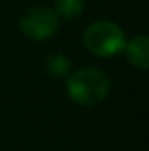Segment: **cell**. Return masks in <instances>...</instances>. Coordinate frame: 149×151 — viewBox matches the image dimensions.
<instances>
[{
  "mask_svg": "<svg viewBox=\"0 0 149 151\" xmlns=\"http://www.w3.org/2000/svg\"><path fill=\"white\" fill-rule=\"evenodd\" d=\"M65 90L69 99L84 107L104 102L111 91V77L102 69L81 67L65 77Z\"/></svg>",
  "mask_w": 149,
  "mask_h": 151,
  "instance_id": "obj_1",
  "label": "cell"
},
{
  "mask_svg": "<svg viewBox=\"0 0 149 151\" xmlns=\"http://www.w3.org/2000/svg\"><path fill=\"white\" fill-rule=\"evenodd\" d=\"M82 42L91 55L100 58H112L123 51L126 35L117 23L109 19H98L88 25L82 34Z\"/></svg>",
  "mask_w": 149,
  "mask_h": 151,
  "instance_id": "obj_2",
  "label": "cell"
},
{
  "mask_svg": "<svg viewBox=\"0 0 149 151\" xmlns=\"http://www.w3.org/2000/svg\"><path fill=\"white\" fill-rule=\"evenodd\" d=\"M19 28L32 40H47L60 30V18L51 7L35 5L21 16Z\"/></svg>",
  "mask_w": 149,
  "mask_h": 151,
  "instance_id": "obj_3",
  "label": "cell"
},
{
  "mask_svg": "<svg viewBox=\"0 0 149 151\" xmlns=\"http://www.w3.org/2000/svg\"><path fill=\"white\" fill-rule=\"evenodd\" d=\"M125 56L128 63L142 72L149 69V39L148 35H135L130 40H126L125 47Z\"/></svg>",
  "mask_w": 149,
  "mask_h": 151,
  "instance_id": "obj_4",
  "label": "cell"
},
{
  "mask_svg": "<svg viewBox=\"0 0 149 151\" xmlns=\"http://www.w3.org/2000/svg\"><path fill=\"white\" fill-rule=\"evenodd\" d=\"M46 74L54 79H65L72 72V62L65 53H51L44 60Z\"/></svg>",
  "mask_w": 149,
  "mask_h": 151,
  "instance_id": "obj_5",
  "label": "cell"
},
{
  "mask_svg": "<svg viewBox=\"0 0 149 151\" xmlns=\"http://www.w3.org/2000/svg\"><path fill=\"white\" fill-rule=\"evenodd\" d=\"M53 11L60 19H75L84 11V0H54Z\"/></svg>",
  "mask_w": 149,
  "mask_h": 151,
  "instance_id": "obj_6",
  "label": "cell"
}]
</instances>
